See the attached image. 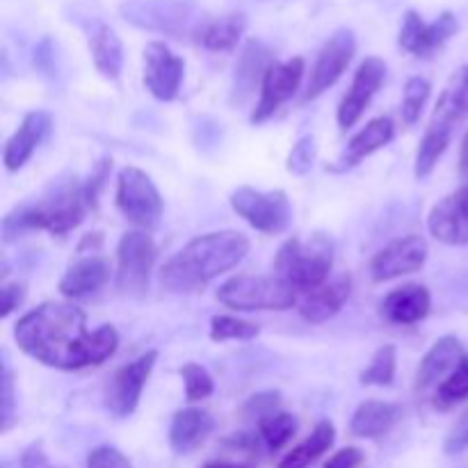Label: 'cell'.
<instances>
[{
	"mask_svg": "<svg viewBox=\"0 0 468 468\" xmlns=\"http://www.w3.org/2000/svg\"><path fill=\"white\" fill-rule=\"evenodd\" d=\"M428 229L439 242L468 245V186L443 197L428 215Z\"/></svg>",
	"mask_w": 468,
	"mask_h": 468,
	"instance_id": "e0dca14e",
	"label": "cell"
},
{
	"mask_svg": "<svg viewBox=\"0 0 468 468\" xmlns=\"http://www.w3.org/2000/svg\"><path fill=\"white\" fill-rule=\"evenodd\" d=\"M155 361H158V352L149 350L146 355L137 356L131 364L122 366L117 373L112 375L110 384L105 387V407L112 411L119 419H126L140 405L142 391H144L146 382H149L151 373L155 368Z\"/></svg>",
	"mask_w": 468,
	"mask_h": 468,
	"instance_id": "9c48e42d",
	"label": "cell"
},
{
	"mask_svg": "<svg viewBox=\"0 0 468 468\" xmlns=\"http://www.w3.org/2000/svg\"><path fill=\"white\" fill-rule=\"evenodd\" d=\"M117 208L128 222L149 231L163 218V197L149 174L137 167H123L117 178Z\"/></svg>",
	"mask_w": 468,
	"mask_h": 468,
	"instance_id": "8992f818",
	"label": "cell"
},
{
	"mask_svg": "<svg viewBox=\"0 0 468 468\" xmlns=\"http://www.w3.org/2000/svg\"><path fill=\"white\" fill-rule=\"evenodd\" d=\"M460 176L464 181V186H468V133L462 142V151H460Z\"/></svg>",
	"mask_w": 468,
	"mask_h": 468,
	"instance_id": "7dc6e473",
	"label": "cell"
},
{
	"mask_svg": "<svg viewBox=\"0 0 468 468\" xmlns=\"http://www.w3.org/2000/svg\"><path fill=\"white\" fill-rule=\"evenodd\" d=\"M108 282L110 263L103 256L91 254L85 256V259H78L73 265H69L62 282H59V292L64 297H71V300H80V297L99 292Z\"/></svg>",
	"mask_w": 468,
	"mask_h": 468,
	"instance_id": "603a6c76",
	"label": "cell"
},
{
	"mask_svg": "<svg viewBox=\"0 0 468 468\" xmlns=\"http://www.w3.org/2000/svg\"><path fill=\"white\" fill-rule=\"evenodd\" d=\"M218 300L236 311H286L295 304V291L279 277L238 274L218 288Z\"/></svg>",
	"mask_w": 468,
	"mask_h": 468,
	"instance_id": "5b68a950",
	"label": "cell"
},
{
	"mask_svg": "<svg viewBox=\"0 0 468 468\" xmlns=\"http://www.w3.org/2000/svg\"><path fill=\"white\" fill-rule=\"evenodd\" d=\"M356 53V39L355 32L341 27V30L334 32L327 39V44L320 50L318 59H315L314 69H311L309 82H306L304 101L318 99L323 91H327L329 87L336 85L338 78L346 73V69L350 67L352 58Z\"/></svg>",
	"mask_w": 468,
	"mask_h": 468,
	"instance_id": "30bf717a",
	"label": "cell"
},
{
	"mask_svg": "<svg viewBox=\"0 0 468 468\" xmlns=\"http://www.w3.org/2000/svg\"><path fill=\"white\" fill-rule=\"evenodd\" d=\"M464 346L460 343V338L455 336H441L432 347L428 350V355L423 356L419 366V373H416V391L425 393L430 388H437L452 370L460 366V361L464 359Z\"/></svg>",
	"mask_w": 468,
	"mask_h": 468,
	"instance_id": "44dd1931",
	"label": "cell"
},
{
	"mask_svg": "<svg viewBox=\"0 0 468 468\" xmlns=\"http://www.w3.org/2000/svg\"><path fill=\"white\" fill-rule=\"evenodd\" d=\"M245 14H224V16L213 18V21H206L204 26H199V30H197V41H199L204 48L215 50V53H227V50L236 48L240 37L245 35Z\"/></svg>",
	"mask_w": 468,
	"mask_h": 468,
	"instance_id": "83f0119b",
	"label": "cell"
},
{
	"mask_svg": "<svg viewBox=\"0 0 468 468\" xmlns=\"http://www.w3.org/2000/svg\"><path fill=\"white\" fill-rule=\"evenodd\" d=\"M384 78H387V64H384V59L366 58L364 62H361V67L356 69L350 90L343 96L341 105H338L336 119L338 126H341L343 131H347V128H352L359 122L361 114L368 110L373 96L378 94L379 87L384 85Z\"/></svg>",
	"mask_w": 468,
	"mask_h": 468,
	"instance_id": "5bb4252c",
	"label": "cell"
},
{
	"mask_svg": "<svg viewBox=\"0 0 468 468\" xmlns=\"http://www.w3.org/2000/svg\"><path fill=\"white\" fill-rule=\"evenodd\" d=\"M468 400V355L455 370L443 379L434 391V407L439 411H451Z\"/></svg>",
	"mask_w": 468,
	"mask_h": 468,
	"instance_id": "4dcf8cb0",
	"label": "cell"
},
{
	"mask_svg": "<svg viewBox=\"0 0 468 468\" xmlns=\"http://www.w3.org/2000/svg\"><path fill=\"white\" fill-rule=\"evenodd\" d=\"M204 468H245V466L231 464V462H208Z\"/></svg>",
	"mask_w": 468,
	"mask_h": 468,
	"instance_id": "c3c4849f",
	"label": "cell"
},
{
	"mask_svg": "<svg viewBox=\"0 0 468 468\" xmlns=\"http://www.w3.org/2000/svg\"><path fill=\"white\" fill-rule=\"evenodd\" d=\"M50 128H53V119L44 110H35L23 117L21 126L9 137L3 151V163L7 172H18L32 158L41 142L50 135Z\"/></svg>",
	"mask_w": 468,
	"mask_h": 468,
	"instance_id": "ffe728a7",
	"label": "cell"
},
{
	"mask_svg": "<svg viewBox=\"0 0 468 468\" xmlns=\"http://www.w3.org/2000/svg\"><path fill=\"white\" fill-rule=\"evenodd\" d=\"M158 247L146 231L123 233L117 245V288L123 295L144 297L149 292Z\"/></svg>",
	"mask_w": 468,
	"mask_h": 468,
	"instance_id": "52a82bcc",
	"label": "cell"
},
{
	"mask_svg": "<svg viewBox=\"0 0 468 468\" xmlns=\"http://www.w3.org/2000/svg\"><path fill=\"white\" fill-rule=\"evenodd\" d=\"M457 30H460V23L451 12H443L437 21L425 23L420 14L411 9V12L405 14L398 44L414 58H432L437 50L446 46L451 37L457 35Z\"/></svg>",
	"mask_w": 468,
	"mask_h": 468,
	"instance_id": "8fae6325",
	"label": "cell"
},
{
	"mask_svg": "<svg viewBox=\"0 0 468 468\" xmlns=\"http://www.w3.org/2000/svg\"><path fill=\"white\" fill-rule=\"evenodd\" d=\"M393 140V122L388 117L370 119L347 144L346 155L341 158L343 167H352V165L361 163L364 158L373 155L375 151L384 149L388 142Z\"/></svg>",
	"mask_w": 468,
	"mask_h": 468,
	"instance_id": "f1b7e54d",
	"label": "cell"
},
{
	"mask_svg": "<svg viewBox=\"0 0 468 468\" xmlns=\"http://www.w3.org/2000/svg\"><path fill=\"white\" fill-rule=\"evenodd\" d=\"M87 44H90L96 71L108 80H117L123 67V46L117 32L103 21H91L87 23Z\"/></svg>",
	"mask_w": 468,
	"mask_h": 468,
	"instance_id": "484cf974",
	"label": "cell"
},
{
	"mask_svg": "<svg viewBox=\"0 0 468 468\" xmlns=\"http://www.w3.org/2000/svg\"><path fill=\"white\" fill-rule=\"evenodd\" d=\"M14 378L9 366H3V375H0V432H7L14 423Z\"/></svg>",
	"mask_w": 468,
	"mask_h": 468,
	"instance_id": "74e56055",
	"label": "cell"
},
{
	"mask_svg": "<svg viewBox=\"0 0 468 468\" xmlns=\"http://www.w3.org/2000/svg\"><path fill=\"white\" fill-rule=\"evenodd\" d=\"M302 78H304V59L302 58L272 62V67L265 73L263 85H261V99L251 112V123L268 122L300 90Z\"/></svg>",
	"mask_w": 468,
	"mask_h": 468,
	"instance_id": "4fadbf2b",
	"label": "cell"
},
{
	"mask_svg": "<svg viewBox=\"0 0 468 468\" xmlns=\"http://www.w3.org/2000/svg\"><path fill=\"white\" fill-rule=\"evenodd\" d=\"M430 91H432V87H430V82L425 78L414 76L407 80L405 96H402V119L410 126H414L420 119V114H423L425 103L430 99Z\"/></svg>",
	"mask_w": 468,
	"mask_h": 468,
	"instance_id": "e575fe53",
	"label": "cell"
},
{
	"mask_svg": "<svg viewBox=\"0 0 468 468\" xmlns=\"http://www.w3.org/2000/svg\"><path fill=\"white\" fill-rule=\"evenodd\" d=\"M446 94L451 96V101H452V105H455L457 112H460L462 117H466L468 114V67L462 69L460 76L455 78V85H452Z\"/></svg>",
	"mask_w": 468,
	"mask_h": 468,
	"instance_id": "f6af8a7d",
	"label": "cell"
},
{
	"mask_svg": "<svg viewBox=\"0 0 468 468\" xmlns=\"http://www.w3.org/2000/svg\"><path fill=\"white\" fill-rule=\"evenodd\" d=\"M21 468H67V466H59V464H53V462L48 460V455L44 452V448H41V443H30V446L23 451L21 455Z\"/></svg>",
	"mask_w": 468,
	"mask_h": 468,
	"instance_id": "bcb514c9",
	"label": "cell"
},
{
	"mask_svg": "<svg viewBox=\"0 0 468 468\" xmlns=\"http://www.w3.org/2000/svg\"><path fill=\"white\" fill-rule=\"evenodd\" d=\"M334 265V245L324 233L311 238H291L274 259V272L292 291H315L324 286Z\"/></svg>",
	"mask_w": 468,
	"mask_h": 468,
	"instance_id": "277c9868",
	"label": "cell"
},
{
	"mask_svg": "<svg viewBox=\"0 0 468 468\" xmlns=\"http://www.w3.org/2000/svg\"><path fill=\"white\" fill-rule=\"evenodd\" d=\"M315 155H318V144H315V137L306 135L297 142L291 149L286 160V169L295 176H304V174L311 172L315 163Z\"/></svg>",
	"mask_w": 468,
	"mask_h": 468,
	"instance_id": "8d00e7d4",
	"label": "cell"
},
{
	"mask_svg": "<svg viewBox=\"0 0 468 468\" xmlns=\"http://www.w3.org/2000/svg\"><path fill=\"white\" fill-rule=\"evenodd\" d=\"M110 169H112V160L103 158V160H99V165H96L94 172H91L90 181H87V186H85V197H87V204L90 206H94L96 199H99V192H101V187L105 186V178L110 176Z\"/></svg>",
	"mask_w": 468,
	"mask_h": 468,
	"instance_id": "b9f144b4",
	"label": "cell"
},
{
	"mask_svg": "<svg viewBox=\"0 0 468 468\" xmlns=\"http://www.w3.org/2000/svg\"><path fill=\"white\" fill-rule=\"evenodd\" d=\"M87 468H133V464L117 448L99 446L87 455Z\"/></svg>",
	"mask_w": 468,
	"mask_h": 468,
	"instance_id": "f35d334b",
	"label": "cell"
},
{
	"mask_svg": "<svg viewBox=\"0 0 468 468\" xmlns=\"http://www.w3.org/2000/svg\"><path fill=\"white\" fill-rule=\"evenodd\" d=\"M366 455L361 448H343V451L334 452L332 457H329L327 462H324L323 468H359L361 464H364Z\"/></svg>",
	"mask_w": 468,
	"mask_h": 468,
	"instance_id": "7bdbcfd3",
	"label": "cell"
},
{
	"mask_svg": "<svg viewBox=\"0 0 468 468\" xmlns=\"http://www.w3.org/2000/svg\"><path fill=\"white\" fill-rule=\"evenodd\" d=\"M396 366H398V352L393 346L379 347L370 359L368 368L361 373V384L364 387H388L396 378Z\"/></svg>",
	"mask_w": 468,
	"mask_h": 468,
	"instance_id": "836d02e7",
	"label": "cell"
},
{
	"mask_svg": "<svg viewBox=\"0 0 468 468\" xmlns=\"http://www.w3.org/2000/svg\"><path fill=\"white\" fill-rule=\"evenodd\" d=\"M334 439H336V428H334L329 420H320V423L315 425L314 432H311L300 446L292 448V451L279 462L277 468H309L334 446Z\"/></svg>",
	"mask_w": 468,
	"mask_h": 468,
	"instance_id": "f546056e",
	"label": "cell"
},
{
	"mask_svg": "<svg viewBox=\"0 0 468 468\" xmlns=\"http://www.w3.org/2000/svg\"><path fill=\"white\" fill-rule=\"evenodd\" d=\"M272 53H270V48L263 41L250 39L242 46V53L236 64V73H233L231 96H229V103L233 108H240V105H245L254 96L256 87L263 85L265 73L272 67Z\"/></svg>",
	"mask_w": 468,
	"mask_h": 468,
	"instance_id": "ac0fdd59",
	"label": "cell"
},
{
	"mask_svg": "<svg viewBox=\"0 0 468 468\" xmlns=\"http://www.w3.org/2000/svg\"><path fill=\"white\" fill-rule=\"evenodd\" d=\"M457 119H462V114L455 110L451 96L443 94L437 110H434L432 122H430L428 131H425L423 140H420L419 154H416V178H428L434 172L439 158L446 154L448 144H451L452 128H455Z\"/></svg>",
	"mask_w": 468,
	"mask_h": 468,
	"instance_id": "9a60e30c",
	"label": "cell"
},
{
	"mask_svg": "<svg viewBox=\"0 0 468 468\" xmlns=\"http://www.w3.org/2000/svg\"><path fill=\"white\" fill-rule=\"evenodd\" d=\"M250 254V238L240 231H215L187 242L165 263L160 283L169 292H199Z\"/></svg>",
	"mask_w": 468,
	"mask_h": 468,
	"instance_id": "7a4b0ae2",
	"label": "cell"
},
{
	"mask_svg": "<svg viewBox=\"0 0 468 468\" xmlns=\"http://www.w3.org/2000/svg\"><path fill=\"white\" fill-rule=\"evenodd\" d=\"M352 292V279L347 274L334 279V282L324 283V286L315 288L309 295L302 300L300 315L311 324H323L332 320L338 311L343 309Z\"/></svg>",
	"mask_w": 468,
	"mask_h": 468,
	"instance_id": "cb8c5ba5",
	"label": "cell"
},
{
	"mask_svg": "<svg viewBox=\"0 0 468 468\" xmlns=\"http://www.w3.org/2000/svg\"><path fill=\"white\" fill-rule=\"evenodd\" d=\"M259 334V324L238 318V315H213V320H210V338L215 343L254 341Z\"/></svg>",
	"mask_w": 468,
	"mask_h": 468,
	"instance_id": "d6a6232c",
	"label": "cell"
},
{
	"mask_svg": "<svg viewBox=\"0 0 468 468\" xmlns=\"http://www.w3.org/2000/svg\"><path fill=\"white\" fill-rule=\"evenodd\" d=\"M443 451H446L448 455H460V452L468 451V410L451 428V432H448L446 437V443H443Z\"/></svg>",
	"mask_w": 468,
	"mask_h": 468,
	"instance_id": "60d3db41",
	"label": "cell"
},
{
	"mask_svg": "<svg viewBox=\"0 0 468 468\" xmlns=\"http://www.w3.org/2000/svg\"><path fill=\"white\" fill-rule=\"evenodd\" d=\"M85 186L76 178L62 183L58 190L41 197L35 204H23L3 219L5 242H12L27 231H48L53 236H64L80 227L87 213Z\"/></svg>",
	"mask_w": 468,
	"mask_h": 468,
	"instance_id": "3957f363",
	"label": "cell"
},
{
	"mask_svg": "<svg viewBox=\"0 0 468 468\" xmlns=\"http://www.w3.org/2000/svg\"><path fill=\"white\" fill-rule=\"evenodd\" d=\"M432 297L423 283H405L388 292L382 302V315L393 324H416L428 318Z\"/></svg>",
	"mask_w": 468,
	"mask_h": 468,
	"instance_id": "7402d4cb",
	"label": "cell"
},
{
	"mask_svg": "<svg viewBox=\"0 0 468 468\" xmlns=\"http://www.w3.org/2000/svg\"><path fill=\"white\" fill-rule=\"evenodd\" d=\"M231 208L238 218L245 219L251 229L268 236H279L291 224V201L283 190H254L242 186L231 192Z\"/></svg>",
	"mask_w": 468,
	"mask_h": 468,
	"instance_id": "ba28073f",
	"label": "cell"
},
{
	"mask_svg": "<svg viewBox=\"0 0 468 468\" xmlns=\"http://www.w3.org/2000/svg\"><path fill=\"white\" fill-rule=\"evenodd\" d=\"M183 384H186L187 402H201L213 396L215 382L208 370L199 364H186L181 368Z\"/></svg>",
	"mask_w": 468,
	"mask_h": 468,
	"instance_id": "d590c367",
	"label": "cell"
},
{
	"mask_svg": "<svg viewBox=\"0 0 468 468\" xmlns=\"http://www.w3.org/2000/svg\"><path fill=\"white\" fill-rule=\"evenodd\" d=\"M186 62L163 41H151L144 48V87L158 101H174L183 82Z\"/></svg>",
	"mask_w": 468,
	"mask_h": 468,
	"instance_id": "2e32d148",
	"label": "cell"
},
{
	"mask_svg": "<svg viewBox=\"0 0 468 468\" xmlns=\"http://www.w3.org/2000/svg\"><path fill=\"white\" fill-rule=\"evenodd\" d=\"M0 297H3V309H0V315H3V318H7V315L12 314V311H16L18 306L23 304V300H26V286L18 282L3 283Z\"/></svg>",
	"mask_w": 468,
	"mask_h": 468,
	"instance_id": "ee69618b",
	"label": "cell"
},
{
	"mask_svg": "<svg viewBox=\"0 0 468 468\" xmlns=\"http://www.w3.org/2000/svg\"><path fill=\"white\" fill-rule=\"evenodd\" d=\"M297 432L295 416L288 411H274L259 420V437L268 446V451H282Z\"/></svg>",
	"mask_w": 468,
	"mask_h": 468,
	"instance_id": "1f68e13d",
	"label": "cell"
},
{
	"mask_svg": "<svg viewBox=\"0 0 468 468\" xmlns=\"http://www.w3.org/2000/svg\"><path fill=\"white\" fill-rule=\"evenodd\" d=\"M279 402H282V396L277 391H265L259 393V396L250 398V402L245 405V414L251 416V419H265V416L279 411Z\"/></svg>",
	"mask_w": 468,
	"mask_h": 468,
	"instance_id": "ab89813d",
	"label": "cell"
},
{
	"mask_svg": "<svg viewBox=\"0 0 468 468\" xmlns=\"http://www.w3.org/2000/svg\"><path fill=\"white\" fill-rule=\"evenodd\" d=\"M126 21L149 30H163L169 35H181L187 23V5L178 0H131L122 5Z\"/></svg>",
	"mask_w": 468,
	"mask_h": 468,
	"instance_id": "d6986e66",
	"label": "cell"
},
{
	"mask_svg": "<svg viewBox=\"0 0 468 468\" xmlns=\"http://www.w3.org/2000/svg\"><path fill=\"white\" fill-rule=\"evenodd\" d=\"M213 428L215 420L208 411L187 407V410L174 414L172 425H169V446L178 455H187V452L197 451L210 437Z\"/></svg>",
	"mask_w": 468,
	"mask_h": 468,
	"instance_id": "d4e9b609",
	"label": "cell"
},
{
	"mask_svg": "<svg viewBox=\"0 0 468 468\" xmlns=\"http://www.w3.org/2000/svg\"><path fill=\"white\" fill-rule=\"evenodd\" d=\"M402 410L398 405H393V402L366 400L352 414L350 430L359 439H379L396 428Z\"/></svg>",
	"mask_w": 468,
	"mask_h": 468,
	"instance_id": "4316f807",
	"label": "cell"
},
{
	"mask_svg": "<svg viewBox=\"0 0 468 468\" xmlns=\"http://www.w3.org/2000/svg\"><path fill=\"white\" fill-rule=\"evenodd\" d=\"M425 261H428V242H425V238L410 233V236L388 242L384 250H379L373 256L370 277L375 282H391V279L419 272Z\"/></svg>",
	"mask_w": 468,
	"mask_h": 468,
	"instance_id": "7c38bea8",
	"label": "cell"
},
{
	"mask_svg": "<svg viewBox=\"0 0 468 468\" xmlns=\"http://www.w3.org/2000/svg\"><path fill=\"white\" fill-rule=\"evenodd\" d=\"M14 338L27 356L59 370L101 366L119 346L112 324H101L91 332L85 311L69 302H44L27 311L14 327Z\"/></svg>",
	"mask_w": 468,
	"mask_h": 468,
	"instance_id": "6da1fadb",
	"label": "cell"
}]
</instances>
